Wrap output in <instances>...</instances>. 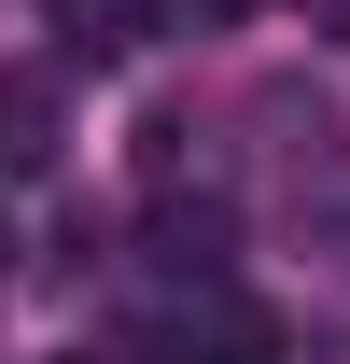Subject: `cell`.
Listing matches in <instances>:
<instances>
[{
  "label": "cell",
  "instance_id": "obj_2",
  "mask_svg": "<svg viewBox=\"0 0 350 364\" xmlns=\"http://www.w3.org/2000/svg\"><path fill=\"white\" fill-rule=\"evenodd\" d=\"M70 112H56V70H0V182H43Z\"/></svg>",
  "mask_w": 350,
  "mask_h": 364
},
{
  "label": "cell",
  "instance_id": "obj_3",
  "mask_svg": "<svg viewBox=\"0 0 350 364\" xmlns=\"http://www.w3.org/2000/svg\"><path fill=\"white\" fill-rule=\"evenodd\" d=\"M182 168H196V127H182V112H154V127H140V182H154V196H182Z\"/></svg>",
  "mask_w": 350,
  "mask_h": 364
},
{
  "label": "cell",
  "instance_id": "obj_5",
  "mask_svg": "<svg viewBox=\"0 0 350 364\" xmlns=\"http://www.w3.org/2000/svg\"><path fill=\"white\" fill-rule=\"evenodd\" d=\"M196 14H211V28H266L280 0H196Z\"/></svg>",
  "mask_w": 350,
  "mask_h": 364
},
{
  "label": "cell",
  "instance_id": "obj_1",
  "mask_svg": "<svg viewBox=\"0 0 350 364\" xmlns=\"http://www.w3.org/2000/svg\"><path fill=\"white\" fill-rule=\"evenodd\" d=\"M43 28H56L70 70H127V56L169 28V0H43Z\"/></svg>",
  "mask_w": 350,
  "mask_h": 364
},
{
  "label": "cell",
  "instance_id": "obj_6",
  "mask_svg": "<svg viewBox=\"0 0 350 364\" xmlns=\"http://www.w3.org/2000/svg\"><path fill=\"white\" fill-rule=\"evenodd\" d=\"M322 28H336V43H350V0H322Z\"/></svg>",
  "mask_w": 350,
  "mask_h": 364
},
{
  "label": "cell",
  "instance_id": "obj_4",
  "mask_svg": "<svg viewBox=\"0 0 350 364\" xmlns=\"http://www.w3.org/2000/svg\"><path fill=\"white\" fill-rule=\"evenodd\" d=\"M182 364H280L266 336H211V350H182Z\"/></svg>",
  "mask_w": 350,
  "mask_h": 364
},
{
  "label": "cell",
  "instance_id": "obj_8",
  "mask_svg": "<svg viewBox=\"0 0 350 364\" xmlns=\"http://www.w3.org/2000/svg\"><path fill=\"white\" fill-rule=\"evenodd\" d=\"M70 364H98V350H70Z\"/></svg>",
  "mask_w": 350,
  "mask_h": 364
},
{
  "label": "cell",
  "instance_id": "obj_7",
  "mask_svg": "<svg viewBox=\"0 0 350 364\" xmlns=\"http://www.w3.org/2000/svg\"><path fill=\"white\" fill-rule=\"evenodd\" d=\"M0 267H14V238H0Z\"/></svg>",
  "mask_w": 350,
  "mask_h": 364
}]
</instances>
